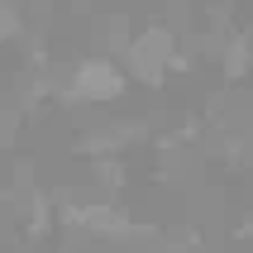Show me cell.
<instances>
[{"label":"cell","instance_id":"obj_1","mask_svg":"<svg viewBox=\"0 0 253 253\" xmlns=\"http://www.w3.org/2000/svg\"><path fill=\"white\" fill-rule=\"evenodd\" d=\"M129 86V72L120 67L115 53H91L77 57L67 72V82L57 86V100L62 105H115Z\"/></svg>","mask_w":253,"mask_h":253},{"label":"cell","instance_id":"obj_2","mask_svg":"<svg viewBox=\"0 0 253 253\" xmlns=\"http://www.w3.org/2000/svg\"><path fill=\"white\" fill-rule=\"evenodd\" d=\"M172 57H177V34H172L168 24H148V29H139V34L129 39L120 62H129V72H134L143 86H163L172 77Z\"/></svg>","mask_w":253,"mask_h":253},{"label":"cell","instance_id":"obj_3","mask_svg":"<svg viewBox=\"0 0 253 253\" xmlns=\"http://www.w3.org/2000/svg\"><path fill=\"white\" fill-rule=\"evenodd\" d=\"M19 34H24V14L14 10L10 0H0V43H14Z\"/></svg>","mask_w":253,"mask_h":253}]
</instances>
